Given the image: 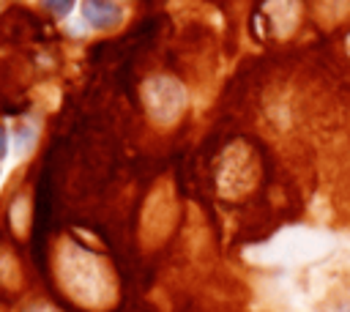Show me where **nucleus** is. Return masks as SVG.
I'll return each mask as SVG.
<instances>
[{"label": "nucleus", "mask_w": 350, "mask_h": 312, "mask_svg": "<svg viewBox=\"0 0 350 312\" xmlns=\"http://www.w3.org/2000/svg\"><path fill=\"white\" fill-rule=\"evenodd\" d=\"M63 287H68V293L82 304L98 307L112 301L109 271L90 252H82L74 246L63 249Z\"/></svg>", "instance_id": "nucleus-2"}, {"label": "nucleus", "mask_w": 350, "mask_h": 312, "mask_svg": "<svg viewBox=\"0 0 350 312\" xmlns=\"http://www.w3.org/2000/svg\"><path fill=\"white\" fill-rule=\"evenodd\" d=\"M257 156L246 142H232L219 161V192L224 197H241L257 181Z\"/></svg>", "instance_id": "nucleus-3"}, {"label": "nucleus", "mask_w": 350, "mask_h": 312, "mask_svg": "<svg viewBox=\"0 0 350 312\" xmlns=\"http://www.w3.org/2000/svg\"><path fill=\"white\" fill-rule=\"evenodd\" d=\"M334 249V238L323 230L290 227L276 233L271 241L246 249V257L262 265H301L325 257Z\"/></svg>", "instance_id": "nucleus-1"}, {"label": "nucleus", "mask_w": 350, "mask_h": 312, "mask_svg": "<svg viewBox=\"0 0 350 312\" xmlns=\"http://www.w3.org/2000/svg\"><path fill=\"white\" fill-rule=\"evenodd\" d=\"M82 16H85L88 25H93L98 30H107V27H115L120 22V8L109 0H85Z\"/></svg>", "instance_id": "nucleus-6"}, {"label": "nucleus", "mask_w": 350, "mask_h": 312, "mask_svg": "<svg viewBox=\"0 0 350 312\" xmlns=\"http://www.w3.org/2000/svg\"><path fill=\"white\" fill-rule=\"evenodd\" d=\"M41 312H49V309H41Z\"/></svg>", "instance_id": "nucleus-9"}, {"label": "nucleus", "mask_w": 350, "mask_h": 312, "mask_svg": "<svg viewBox=\"0 0 350 312\" xmlns=\"http://www.w3.org/2000/svg\"><path fill=\"white\" fill-rule=\"evenodd\" d=\"M5 153V134H3V129H0V156Z\"/></svg>", "instance_id": "nucleus-8"}, {"label": "nucleus", "mask_w": 350, "mask_h": 312, "mask_svg": "<svg viewBox=\"0 0 350 312\" xmlns=\"http://www.w3.org/2000/svg\"><path fill=\"white\" fill-rule=\"evenodd\" d=\"M44 5L55 14V16H66L68 11H71V5H74V0H44Z\"/></svg>", "instance_id": "nucleus-7"}, {"label": "nucleus", "mask_w": 350, "mask_h": 312, "mask_svg": "<svg viewBox=\"0 0 350 312\" xmlns=\"http://www.w3.org/2000/svg\"><path fill=\"white\" fill-rule=\"evenodd\" d=\"M172 219H175V200H172V194H170L167 186H159L150 194V200H148L142 230H145V235H150L153 241H159L172 227Z\"/></svg>", "instance_id": "nucleus-5"}, {"label": "nucleus", "mask_w": 350, "mask_h": 312, "mask_svg": "<svg viewBox=\"0 0 350 312\" xmlns=\"http://www.w3.org/2000/svg\"><path fill=\"white\" fill-rule=\"evenodd\" d=\"M142 96H145V104H148V112L153 120L159 123H172L180 118L183 107H186V90L180 82L170 79V77H156V79H148L145 88H142Z\"/></svg>", "instance_id": "nucleus-4"}, {"label": "nucleus", "mask_w": 350, "mask_h": 312, "mask_svg": "<svg viewBox=\"0 0 350 312\" xmlns=\"http://www.w3.org/2000/svg\"><path fill=\"white\" fill-rule=\"evenodd\" d=\"M347 49H350V41H347Z\"/></svg>", "instance_id": "nucleus-10"}]
</instances>
